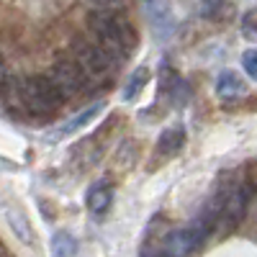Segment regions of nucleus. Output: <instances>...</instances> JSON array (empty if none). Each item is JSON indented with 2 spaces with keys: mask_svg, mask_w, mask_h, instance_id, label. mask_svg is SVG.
Returning <instances> with one entry per match:
<instances>
[{
  "mask_svg": "<svg viewBox=\"0 0 257 257\" xmlns=\"http://www.w3.org/2000/svg\"><path fill=\"white\" fill-rule=\"evenodd\" d=\"M88 31L98 44L105 52H111L118 62L132 59L137 47H139L137 29L128 24L126 18H121L113 8H93L88 13Z\"/></svg>",
  "mask_w": 257,
  "mask_h": 257,
  "instance_id": "f257e3e1",
  "label": "nucleus"
},
{
  "mask_svg": "<svg viewBox=\"0 0 257 257\" xmlns=\"http://www.w3.org/2000/svg\"><path fill=\"white\" fill-rule=\"evenodd\" d=\"M21 103H24V111L29 116L39 121H49L52 116L59 113L67 98L49 75H29L21 82Z\"/></svg>",
  "mask_w": 257,
  "mask_h": 257,
  "instance_id": "f03ea898",
  "label": "nucleus"
},
{
  "mask_svg": "<svg viewBox=\"0 0 257 257\" xmlns=\"http://www.w3.org/2000/svg\"><path fill=\"white\" fill-rule=\"evenodd\" d=\"M70 57L82 67V72L88 75V80L95 82H111L118 67V59L105 52L95 39H85V36H75L70 41Z\"/></svg>",
  "mask_w": 257,
  "mask_h": 257,
  "instance_id": "7ed1b4c3",
  "label": "nucleus"
},
{
  "mask_svg": "<svg viewBox=\"0 0 257 257\" xmlns=\"http://www.w3.org/2000/svg\"><path fill=\"white\" fill-rule=\"evenodd\" d=\"M49 77L54 80V85L64 93V98H77L82 90H85V85H88V75L82 72V67L72 59V57H62L52 64V70H49Z\"/></svg>",
  "mask_w": 257,
  "mask_h": 257,
  "instance_id": "20e7f679",
  "label": "nucleus"
},
{
  "mask_svg": "<svg viewBox=\"0 0 257 257\" xmlns=\"http://www.w3.org/2000/svg\"><path fill=\"white\" fill-rule=\"evenodd\" d=\"M249 196H252V185L244 180V183H231L229 188V196L224 201V208H221V221H219V229L224 234H231L237 229L247 213V206H249Z\"/></svg>",
  "mask_w": 257,
  "mask_h": 257,
  "instance_id": "39448f33",
  "label": "nucleus"
},
{
  "mask_svg": "<svg viewBox=\"0 0 257 257\" xmlns=\"http://www.w3.org/2000/svg\"><path fill=\"white\" fill-rule=\"evenodd\" d=\"M142 3H144V16L160 41L175 34L178 21H175V11H173V0H142Z\"/></svg>",
  "mask_w": 257,
  "mask_h": 257,
  "instance_id": "423d86ee",
  "label": "nucleus"
},
{
  "mask_svg": "<svg viewBox=\"0 0 257 257\" xmlns=\"http://www.w3.org/2000/svg\"><path fill=\"white\" fill-rule=\"evenodd\" d=\"M188 142V132L183 123H173L167 126L165 132L160 134L157 144H155V165L157 162H170L173 157H178L183 152V147Z\"/></svg>",
  "mask_w": 257,
  "mask_h": 257,
  "instance_id": "0eeeda50",
  "label": "nucleus"
},
{
  "mask_svg": "<svg viewBox=\"0 0 257 257\" xmlns=\"http://www.w3.org/2000/svg\"><path fill=\"white\" fill-rule=\"evenodd\" d=\"M85 203H88V211L93 213V216H103L113 203V183L111 180H95L88 188Z\"/></svg>",
  "mask_w": 257,
  "mask_h": 257,
  "instance_id": "6e6552de",
  "label": "nucleus"
},
{
  "mask_svg": "<svg viewBox=\"0 0 257 257\" xmlns=\"http://www.w3.org/2000/svg\"><path fill=\"white\" fill-rule=\"evenodd\" d=\"M167 237H170V231L165 229V221H162V216H155L152 221H149V226H147V234H144L142 257H160V254H165Z\"/></svg>",
  "mask_w": 257,
  "mask_h": 257,
  "instance_id": "1a4fd4ad",
  "label": "nucleus"
},
{
  "mask_svg": "<svg viewBox=\"0 0 257 257\" xmlns=\"http://www.w3.org/2000/svg\"><path fill=\"white\" fill-rule=\"evenodd\" d=\"M216 95L224 103H237L247 95V85L237 72H221L216 80Z\"/></svg>",
  "mask_w": 257,
  "mask_h": 257,
  "instance_id": "9d476101",
  "label": "nucleus"
},
{
  "mask_svg": "<svg viewBox=\"0 0 257 257\" xmlns=\"http://www.w3.org/2000/svg\"><path fill=\"white\" fill-rule=\"evenodd\" d=\"M162 93L167 95L170 103H175V105H183V103H188V98H190L188 82H185L180 75H175L170 67L162 70Z\"/></svg>",
  "mask_w": 257,
  "mask_h": 257,
  "instance_id": "9b49d317",
  "label": "nucleus"
},
{
  "mask_svg": "<svg viewBox=\"0 0 257 257\" xmlns=\"http://www.w3.org/2000/svg\"><path fill=\"white\" fill-rule=\"evenodd\" d=\"M105 108V105L103 103H93V105H88V108H85V111H80L77 116H72L70 121H64L62 123V128H59V132L52 137V139H64V137H70V134H75V132H80V128H85V126H88L100 111Z\"/></svg>",
  "mask_w": 257,
  "mask_h": 257,
  "instance_id": "f8f14e48",
  "label": "nucleus"
},
{
  "mask_svg": "<svg viewBox=\"0 0 257 257\" xmlns=\"http://www.w3.org/2000/svg\"><path fill=\"white\" fill-rule=\"evenodd\" d=\"M3 216H6V224L11 226V231L16 234V237L24 242V244H31L34 234H31V226H29L24 213H21L18 208H13L11 203H3Z\"/></svg>",
  "mask_w": 257,
  "mask_h": 257,
  "instance_id": "ddd939ff",
  "label": "nucleus"
},
{
  "mask_svg": "<svg viewBox=\"0 0 257 257\" xmlns=\"http://www.w3.org/2000/svg\"><path fill=\"white\" fill-rule=\"evenodd\" d=\"M147 80H149V67H137V70L132 72V77H128V82L123 85L121 100H123V103H134V100L142 95Z\"/></svg>",
  "mask_w": 257,
  "mask_h": 257,
  "instance_id": "4468645a",
  "label": "nucleus"
},
{
  "mask_svg": "<svg viewBox=\"0 0 257 257\" xmlns=\"http://www.w3.org/2000/svg\"><path fill=\"white\" fill-rule=\"evenodd\" d=\"M77 242L70 231H57L52 237V257H75Z\"/></svg>",
  "mask_w": 257,
  "mask_h": 257,
  "instance_id": "2eb2a0df",
  "label": "nucleus"
},
{
  "mask_svg": "<svg viewBox=\"0 0 257 257\" xmlns=\"http://www.w3.org/2000/svg\"><path fill=\"white\" fill-rule=\"evenodd\" d=\"M229 0H201V16L211 18V21H219L224 13H229Z\"/></svg>",
  "mask_w": 257,
  "mask_h": 257,
  "instance_id": "dca6fc26",
  "label": "nucleus"
},
{
  "mask_svg": "<svg viewBox=\"0 0 257 257\" xmlns=\"http://www.w3.org/2000/svg\"><path fill=\"white\" fill-rule=\"evenodd\" d=\"M242 36L247 41H257V11H247L242 16Z\"/></svg>",
  "mask_w": 257,
  "mask_h": 257,
  "instance_id": "f3484780",
  "label": "nucleus"
},
{
  "mask_svg": "<svg viewBox=\"0 0 257 257\" xmlns=\"http://www.w3.org/2000/svg\"><path fill=\"white\" fill-rule=\"evenodd\" d=\"M242 67L252 80H257V49H247L242 54Z\"/></svg>",
  "mask_w": 257,
  "mask_h": 257,
  "instance_id": "a211bd4d",
  "label": "nucleus"
},
{
  "mask_svg": "<svg viewBox=\"0 0 257 257\" xmlns=\"http://www.w3.org/2000/svg\"><path fill=\"white\" fill-rule=\"evenodd\" d=\"M249 185H252V190H257V162H252L249 167H247V178H244Z\"/></svg>",
  "mask_w": 257,
  "mask_h": 257,
  "instance_id": "6ab92c4d",
  "label": "nucleus"
},
{
  "mask_svg": "<svg viewBox=\"0 0 257 257\" xmlns=\"http://www.w3.org/2000/svg\"><path fill=\"white\" fill-rule=\"evenodd\" d=\"M95 8H118L123 0H90Z\"/></svg>",
  "mask_w": 257,
  "mask_h": 257,
  "instance_id": "aec40b11",
  "label": "nucleus"
}]
</instances>
